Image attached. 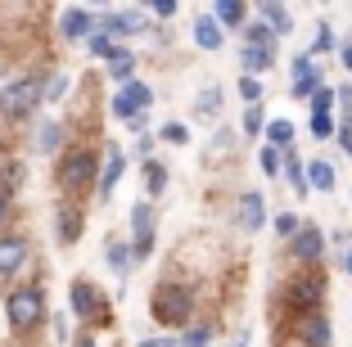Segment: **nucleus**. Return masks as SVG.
Listing matches in <instances>:
<instances>
[{
    "instance_id": "38",
    "label": "nucleus",
    "mask_w": 352,
    "mask_h": 347,
    "mask_svg": "<svg viewBox=\"0 0 352 347\" xmlns=\"http://www.w3.org/2000/svg\"><path fill=\"white\" fill-rule=\"evenodd\" d=\"M86 45H91V54H100V59H109V54H113L118 50V45H113V36H109V32H95V36H91V41H86Z\"/></svg>"
},
{
    "instance_id": "24",
    "label": "nucleus",
    "mask_w": 352,
    "mask_h": 347,
    "mask_svg": "<svg viewBox=\"0 0 352 347\" xmlns=\"http://www.w3.org/2000/svg\"><path fill=\"white\" fill-rule=\"evenodd\" d=\"M131 72H135V59H131V50H113V54H109V77H113V82L131 86Z\"/></svg>"
},
{
    "instance_id": "3",
    "label": "nucleus",
    "mask_w": 352,
    "mask_h": 347,
    "mask_svg": "<svg viewBox=\"0 0 352 347\" xmlns=\"http://www.w3.org/2000/svg\"><path fill=\"white\" fill-rule=\"evenodd\" d=\"M5 316H10L14 329H36L45 320V293L36 284L10 289V298H5Z\"/></svg>"
},
{
    "instance_id": "33",
    "label": "nucleus",
    "mask_w": 352,
    "mask_h": 347,
    "mask_svg": "<svg viewBox=\"0 0 352 347\" xmlns=\"http://www.w3.org/2000/svg\"><path fill=\"white\" fill-rule=\"evenodd\" d=\"M239 100L249 104H262V77H239Z\"/></svg>"
},
{
    "instance_id": "29",
    "label": "nucleus",
    "mask_w": 352,
    "mask_h": 347,
    "mask_svg": "<svg viewBox=\"0 0 352 347\" xmlns=\"http://www.w3.org/2000/svg\"><path fill=\"white\" fill-rule=\"evenodd\" d=\"M104 257H109V266H113L118 276H122L126 266L135 262V248H131V244H122V239H109V253H104Z\"/></svg>"
},
{
    "instance_id": "5",
    "label": "nucleus",
    "mask_w": 352,
    "mask_h": 347,
    "mask_svg": "<svg viewBox=\"0 0 352 347\" xmlns=\"http://www.w3.org/2000/svg\"><path fill=\"white\" fill-rule=\"evenodd\" d=\"M41 95H45L41 77H23V82H10L5 91H0V109L10 113V117H23V113H32L36 104H41Z\"/></svg>"
},
{
    "instance_id": "31",
    "label": "nucleus",
    "mask_w": 352,
    "mask_h": 347,
    "mask_svg": "<svg viewBox=\"0 0 352 347\" xmlns=\"http://www.w3.org/2000/svg\"><path fill=\"white\" fill-rule=\"evenodd\" d=\"M311 135H316V140H334V135H339L334 113H311Z\"/></svg>"
},
{
    "instance_id": "1",
    "label": "nucleus",
    "mask_w": 352,
    "mask_h": 347,
    "mask_svg": "<svg viewBox=\"0 0 352 347\" xmlns=\"http://www.w3.org/2000/svg\"><path fill=\"white\" fill-rule=\"evenodd\" d=\"M325 289H330V280H325L321 266H302L298 276L285 280L280 302H285V311H289L294 320H302V316H311V311H325Z\"/></svg>"
},
{
    "instance_id": "34",
    "label": "nucleus",
    "mask_w": 352,
    "mask_h": 347,
    "mask_svg": "<svg viewBox=\"0 0 352 347\" xmlns=\"http://www.w3.org/2000/svg\"><path fill=\"white\" fill-rule=\"evenodd\" d=\"M258 163H262V172H267V176H280V172H285V153L267 144V149L258 153Z\"/></svg>"
},
{
    "instance_id": "12",
    "label": "nucleus",
    "mask_w": 352,
    "mask_h": 347,
    "mask_svg": "<svg viewBox=\"0 0 352 347\" xmlns=\"http://www.w3.org/2000/svg\"><path fill=\"white\" fill-rule=\"evenodd\" d=\"M59 32H63V41H82V36L91 41L100 27H95V14H91V10H82V5H68V10L59 14Z\"/></svg>"
},
{
    "instance_id": "26",
    "label": "nucleus",
    "mask_w": 352,
    "mask_h": 347,
    "mask_svg": "<svg viewBox=\"0 0 352 347\" xmlns=\"http://www.w3.org/2000/svg\"><path fill=\"white\" fill-rule=\"evenodd\" d=\"M267 144H271V149H280V153H289V144H294V122L276 117V122L267 126Z\"/></svg>"
},
{
    "instance_id": "39",
    "label": "nucleus",
    "mask_w": 352,
    "mask_h": 347,
    "mask_svg": "<svg viewBox=\"0 0 352 347\" xmlns=\"http://www.w3.org/2000/svg\"><path fill=\"white\" fill-rule=\"evenodd\" d=\"M158 140H167V144H186V140H190V126H186V122H167L163 131H158Z\"/></svg>"
},
{
    "instance_id": "42",
    "label": "nucleus",
    "mask_w": 352,
    "mask_h": 347,
    "mask_svg": "<svg viewBox=\"0 0 352 347\" xmlns=\"http://www.w3.org/2000/svg\"><path fill=\"white\" fill-rule=\"evenodd\" d=\"M339 59H343V68L352 72V36H343V41H339Z\"/></svg>"
},
{
    "instance_id": "32",
    "label": "nucleus",
    "mask_w": 352,
    "mask_h": 347,
    "mask_svg": "<svg viewBox=\"0 0 352 347\" xmlns=\"http://www.w3.org/2000/svg\"><path fill=\"white\" fill-rule=\"evenodd\" d=\"M59 135H63L59 122H45L41 135H36V149H41V153H54V149H59Z\"/></svg>"
},
{
    "instance_id": "47",
    "label": "nucleus",
    "mask_w": 352,
    "mask_h": 347,
    "mask_svg": "<svg viewBox=\"0 0 352 347\" xmlns=\"http://www.w3.org/2000/svg\"><path fill=\"white\" fill-rule=\"evenodd\" d=\"M77 347H100V343H91V338H82V343H77Z\"/></svg>"
},
{
    "instance_id": "15",
    "label": "nucleus",
    "mask_w": 352,
    "mask_h": 347,
    "mask_svg": "<svg viewBox=\"0 0 352 347\" xmlns=\"http://www.w3.org/2000/svg\"><path fill=\"white\" fill-rule=\"evenodd\" d=\"M258 19L267 23L276 36H289V32H294V14L285 10V5H276V0H262V5H258Z\"/></svg>"
},
{
    "instance_id": "45",
    "label": "nucleus",
    "mask_w": 352,
    "mask_h": 347,
    "mask_svg": "<svg viewBox=\"0 0 352 347\" xmlns=\"http://www.w3.org/2000/svg\"><path fill=\"white\" fill-rule=\"evenodd\" d=\"M140 347H181V343H176V338H145Z\"/></svg>"
},
{
    "instance_id": "30",
    "label": "nucleus",
    "mask_w": 352,
    "mask_h": 347,
    "mask_svg": "<svg viewBox=\"0 0 352 347\" xmlns=\"http://www.w3.org/2000/svg\"><path fill=\"white\" fill-rule=\"evenodd\" d=\"M167 190V167L163 163H154V158H145V194H163Z\"/></svg>"
},
{
    "instance_id": "19",
    "label": "nucleus",
    "mask_w": 352,
    "mask_h": 347,
    "mask_svg": "<svg viewBox=\"0 0 352 347\" xmlns=\"http://www.w3.org/2000/svg\"><path fill=\"white\" fill-rule=\"evenodd\" d=\"M307 185H311V190H321V194H330L334 185H339L334 163H325V158H311V163H307Z\"/></svg>"
},
{
    "instance_id": "8",
    "label": "nucleus",
    "mask_w": 352,
    "mask_h": 347,
    "mask_svg": "<svg viewBox=\"0 0 352 347\" xmlns=\"http://www.w3.org/2000/svg\"><path fill=\"white\" fill-rule=\"evenodd\" d=\"M294 338L302 347H334V325H330L325 311H311V316L294 320Z\"/></svg>"
},
{
    "instance_id": "25",
    "label": "nucleus",
    "mask_w": 352,
    "mask_h": 347,
    "mask_svg": "<svg viewBox=\"0 0 352 347\" xmlns=\"http://www.w3.org/2000/svg\"><path fill=\"white\" fill-rule=\"evenodd\" d=\"M276 41H280V36H276V32H271L262 19H253L249 27H244V45H262V50H276Z\"/></svg>"
},
{
    "instance_id": "37",
    "label": "nucleus",
    "mask_w": 352,
    "mask_h": 347,
    "mask_svg": "<svg viewBox=\"0 0 352 347\" xmlns=\"http://www.w3.org/2000/svg\"><path fill=\"white\" fill-rule=\"evenodd\" d=\"M302 225H307V221H298L294 212H280V216H276V235H280V239H294Z\"/></svg>"
},
{
    "instance_id": "21",
    "label": "nucleus",
    "mask_w": 352,
    "mask_h": 347,
    "mask_svg": "<svg viewBox=\"0 0 352 347\" xmlns=\"http://www.w3.org/2000/svg\"><path fill=\"white\" fill-rule=\"evenodd\" d=\"M221 113V86H204L195 100V122H217Z\"/></svg>"
},
{
    "instance_id": "46",
    "label": "nucleus",
    "mask_w": 352,
    "mask_h": 347,
    "mask_svg": "<svg viewBox=\"0 0 352 347\" xmlns=\"http://www.w3.org/2000/svg\"><path fill=\"white\" fill-rule=\"evenodd\" d=\"M343 266H348V276H352V248H348V253H343Z\"/></svg>"
},
{
    "instance_id": "28",
    "label": "nucleus",
    "mask_w": 352,
    "mask_h": 347,
    "mask_svg": "<svg viewBox=\"0 0 352 347\" xmlns=\"http://www.w3.org/2000/svg\"><path fill=\"white\" fill-rule=\"evenodd\" d=\"M235 149H239V140H235V131H230V126H221V131H217V135H212V144H208V153H204V158H208V163H217L221 153H235Z\"/></svg>"
},
{
    "instance_id": "20",
    "label": "nucleus",
    "mask_w": 352,
    "mask_h": 347,
    "mask_svg": "<svg viewBox=\"0 0 352 347\" xmlns=\"http://www.w3.org/2000/svg\"><path fill=\"white\" fill-rule=\"evenodd\" d=\"M28 262V244H23V239H0V276H14V271H19V266Z\"/></svg>"
},
{
    "instance_id": "23",
    "label": "nucleus",
    "mask_w": 352,
    "mask_h": 347,
    "mask_svg": "<svg viewBox=\"0 0 352 347\" xmlns=\"http://www.w3.org/2000/svg\"><path fill=\"white\" fill-rule=\"evenodd\" d=\"M82 225H86V221H82V212H77L73 203L59 208V239H63V244H73V239L82 235Z\"/></svg>"
},
{
    "instance_id": "10",
    "label": "nucleus",
    "mask_w": 352,
    "mask_h": 347,
    "mask_svg": "<svg viewBox=\"0 0 352 347\" xmlns=\"http://www.w3.org/2000/svg\"><path fill=\"white\" fill-rule=\"evenodd\" d=\"M131 248H135V257L154 253V208L149 203L131 208Z\"/></svg>"
},
{
    "instance_id": "14",
    "label": "nucleus",
    "mask_w": 352,
    "mask_h": 347,
    "mask_svg": "<svg viewBox=\"0 0 352 347\" xmlns=\"http://www.w3.org/2000/svg\"><path fill=\"white\" fill-rule=\"evenodd\" d=\"M239 225H244V230H262V225H267V199L258 194V190H249V194L239 199Z\"/></svg>"
},
{
    "instance_id": "43",
    "label": "nucleus",
    "mask_w": 352,
    "mask_h": 347,
    "mask_svg": "<svg viewBox=\"0 0 352 347\" xmlns=\"http://www.w3.org/2000/svg\"><path fill=\"white\" fill-rule=\"evenodd\" d=\"M63 86H68V82H63V77H54V82L45 86V100H59V95H63Z\"/></svg>"
},
{
    "instance_id": "35",
    "label": "nucleus",
    "mask_w": 352,
    "mask_h": 347,
    "mask_svg": "<svg viewBox=\"0 0 352 347\" xmlns=\"http://www.w3.org/2000/svg\"><path fill=\"white\" fill-rule=\"evenodd\" d=\"M267 117H262V104H253V109H244V135H262L267 131Z\"/></svg>"
},
{
    "instance_id": "22",
    "label": "nucleus",
    "mask_w": 352,
    "mask_h": 347,
    "mask_svg": "<svg viewBox=\"0 0 352 347\" xmlns=\"http://www.w3.org/2000/svg\"><path fill=\"white\" fill-rule=\"evenodd\" d=\"M212 19H217L221 27H239V23L249 19V10H244L239 0H217V5H212Z\"/></svg>"
},
{
    "instance_id": "11",
    "label": "nucleus",
    "mask_w": 352,
    "mask_h": 347,
    "mask_svg": "<svg viewBox=\"0 0 352 347\" xmlns=\"http://www.w3.org/2000/svg\"><path fill=\"white\" fill-rule=\"evenodd\" d=\"M68 302H73V311L82 320H104V311H109V306H104V298H100V289H95L91 280H77L73 293H68Z\"/></svg>"
},
{
    "instance_id": "36",
    "label": "nucleus",
    "mask_w": 352,
    "mask_h": 347,
    "mask_svg": "<svg viewBox=\"0 0 352 347\" xmlns=\"http://www.w3.org/2000/svg\"><path fill=\"white\" fill-rule=\"evenodd\" d=\"M334 104H339V91H334V86H321V91L311 95V113H334Z\"/></svg>"
},
{
    "instance_id": "16",
    "label": "nucleus",
    "mask_w": 352,
    "mask_h": 347,
    "mask_svg": "<svg viewBox=\"0 0 352 347\" xmlns=\"http://www.w3.org/2000/svg\"><path fill=\"white\" fill-rule=\"evenodd\" d=\"M239 68H244V77H262L267 68H276V50H262V45H244V50H239Z\"/></svg>"
},
{
    "instance_id": "13",
    "label": "nucleus",
    "mask_w": 352,
    "mask_h": 347,
    "mask_svg": "<svg viewBox=\"0 0 352 347\" xmlns=\"http://www.w3.org/2000/svg\"><path fill=\"white\" fill-rule=\"evenodd\" d=\"M195 45L199 50H221V45H226V27H221L212 14H199L195 19Z\"/></svg>"
},
{
    "instance_id": "17",
    "label": "nucleus",
    "mask_w": 352,
    "mask_h": 347,
    "mask_svg": "<svg viewBox=\"0 0 352 347\" xmlns=\"http://www.w3.org/2000/svg\"><path fill=\"white\" fill-rule=\"evenodd\" d=\"M122 172H126V153H122V149H109V158H104V172H100V194H104V199L113 194V185L122 181Z\"/></svg>"
},
{
    "instance_id": "27",
    "label": "nucleus",
    "mask_w": 352,
    "mask_h": 347,
    "mask_svg": "<svg viewBox=\"0 0 352 347\" xmlns=\"http://www.w3.org/2000/svg\"><path fill=\"white\" fill-rule=\"evenodd\" d=\"M330 50H339V36H334V27L330 23H316V36H311V59H321V54H330Z\"/></svg>"
},
{
    "instance_id": "44",
    "label": "nucleus",
    "mask_w": 352,
    "mask_h": 347,
    "mask_svg": "<svg viewBox=\"0 0 352 347\" xmlns=\"http://www.w3.org/2000/svg\"><path fill=\"white\" fill-rule=\"evenodd\" d=\"M154 14H158V19H172V14H176V5H172V0H158V5H154Z\"/></svg>"
},
{
    "instance_id": "2",
    "label": "nucleus",
    "mask_w": 352,
    "mask_h": 347,
    "mask_svg": "<svg viewBox=\"0 0 352 347\" xmlns=\"http://www.w3.org/2000/svg\"><path fill=\"white\" fill-rule=\"evenodd\" d=\"M190 311H195V289L190 284L163 280L154 289V320H163V325H190Z\"/></svg>"
},
{
    "instance_id": "4",
    "label": "nucleus",
    "mask_w": 352,
    "mask_h": 347,
    "mask_svg": "<svg viewBox=\"0 0 352 347\" xmlns=\"http://www.w3.org/2000/svg\"><path fill=\"white\" fill-rule=\"evenodd\" d=\"M95 149H86V144H77V149L63 153V163H59V185L68 190V194H86L95 185Z\"/></svg>"
},
{
    "instance_id": "41",
    "label": "nucleus",
    "mask_w": 352,
    "mask_h": 347,
    "mask_svg": "<svg viewBox=\"0 0 352 347\" xmlns=\"http://www.w3.org/2000/svg\"><path fill=\"white\" fill-rule=\"evenodd\" d=\"M334 140H339V149L352 158V122H339V135H334Z\"/></svg>"
},
{
    "instance_id": "18",
    "label": "nucleus",
    "mask_w": 352,
    "mask_h": 347,
    "mask_svg": "<svg viewBox=\"0 0 352 347\" xmlns=\"http://www.w3.org/2000/svg\"><path fill=\"white\" fill-rule=\"evenodd\" d=\"M285 181H289V190H294L298 199H307V194H311V185H307V163H302L294 149L285 153Z\"/></svg>"
},
{
    "instance_id": "9",
    "label": "nucleus",
    "mask_w": 352,
    "mask_h": 347,
    "mask_svg": "<svg viewBox=\"0 0 352 347\" xmlns=\"http://www.w3.org/2000/svg\"><path fill=\"white\" fill-rule=\"evenodd\" d=\"M289 91H294V100H311V95L321 91V68H316V59H311V54H298V59L289 63Z\"/></svg>"
},
{
    "instance_id": "6",
    "label": "nucleus",
    "mask_w": 352,
    "mask_h": 347,
    "mask_svg": "<svg viewBox=\"0 0 352 347\" xmlns=\"http://www.w3.org/2000/svg\"><path fill=\"white\" fill-rule=\"evenodd\" d=\"M289 257L298 266H321V257H325V230L321 225H311V221L302 225L298 235L289 239Z\"/></svg>"
},
{
    "instance_id": "7",
    "label": "nucleus",
    "mask_w": 352,
    "mask_h": 347,
    "mask_svg": "<svg viewBox=\"0 0 352 347\" xmlns=\"http://www.w3.org/2000/svg\"><path fill=\"white\" fill-rule=\"evenodd\" d=\"M149 100H154V91H149L145 82L122 86V91H118V100H113V117H118V122H135V117H145Z\"/></svg>"
},
{
    "instance_id": "40",
    "label": "nucleus",
    "mask_w": 352,
    "mask_h": 347,
    "mask_svg": "<svg viewBox=\"0 0 352 347\" xmlns=\"http://www.w3.org/2000/svg\"><path fill=\"white\" fill-rule=\"evenodd\" d=\"M208 338H212V329H208V325H190L186 338H181V347H208Z\"/></svg>"
}]
</instances>
